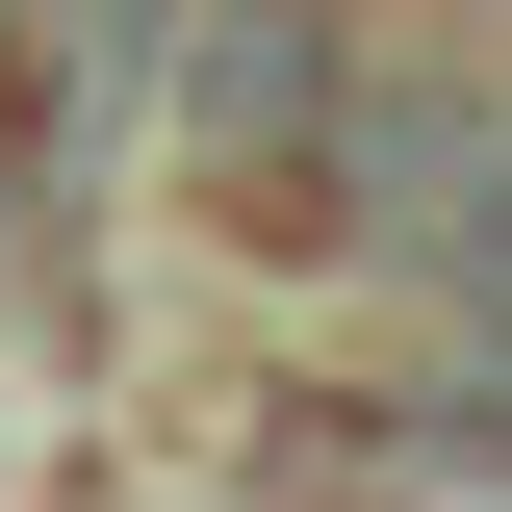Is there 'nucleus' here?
<instances>
[{"mask_svg":"<svg viewBox=\"0 0 512 512\" xmlns=\"http://www.w3.org/2000/svg\"><path fill=\"white\" fill-rule=\"evenodd\" d=\"M384 0H154V154L231 256H333V103Z\"/></svg>","mask_w":512,"mask_h":512,"instance_id":"obj_1","label":"nucleus"},{"mask_svg":"<svg viewBox=\"0 0 512 512\" xmlns=\"http://www.w3.org/2000/svg\"><path fill=\"white\" fill-rule=\"evenodd\" d=\"M436 308H461V333H487V359H512V154H487V180H461V231H436Z\"/></svg>","mask_w":512,"mask_h":512,"instance_id":"obj_2","label":"nucleus"},{"mask_svg":"<svg viewBox=\"0 0 512 512\" xmlns=\"http://www.w3.org/2000/svg\"><path fill=\"white\" fill-rule=\"evenodd\" d=\"M436 461H512V384H461V410H436Z\"/></svg>","mask_w":512,"mask_h":512,"instance_id":"obj_3","label":"nucleus"}]
</instances>
